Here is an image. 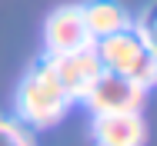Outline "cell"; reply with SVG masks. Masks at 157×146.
<instances>
[{
    "label": "cell",
    "instance_id": "5",
    "mask_svg": "<svg viewBox=\"0 0 157 146\" xmlns=\"http://www.w3.org/2000/svg\"><path fill=\"white\" fill-rule=\"evenodd\" d=\"M47 63H50V70L57 73V80H60V87L67 90L70 100H84L87 90L94 87V80L104 73V66H100V60H97V50H94V47L47 57Z\"/></svg>",
    "mask_w": 157,
    "mask_h": 146
},
{
    "label": "cell",
    "instance_id": "4",
    "mask_svg": "<svg viewBox=\"0 0 157 146\" xmlns=\"http://www.w3.org/2000/svg\"><path fill=\"white\" fill-rule=\"evenodd\" d=\"M44 47H47V57L94 47V37L87 33L84 7H80V3H63V7H57V10L47 17V27H44Z\"/></svg>",
    "mask_w": 157,
    "mask_h": 146
},
{
    "label": "cell",
    "instance_id": "2",
    "mask_svg": "<svg viewBox=\"0 0 157 146\" xmlns=\"http://www.w3.org/2000/svg\"><path fill=\"white\" fill-rule=\"evenodd\" d=\"M97 60L107 73H117V77H127L134 80L140 90H154L157 80V63L154 53L144 50V43L134 37V30H121V33H110V37H100L94 40Z\"/></svg>",
    "mask_w": 157,
    "mask_h": 146
},
{
    "label": "cell",
    "instance_id": "7",
    "mask_svg": "<svg viewBox=\"0 0 157 146\" xmlns=\"http://www.w3.org/2000/svg\"><path fill=\"white\" fill-rule=\"evenodd\" d=\"M80 7H84L87 33L94 40L110 37V33H121V30H130V13L117 0H90V3H80Z\"/></svg>",
    "mask_w": 157,
    "mask_h": 146
},
{
    "label": "cell",
    "instance_id": "1",
    "mask_svg": "<svg viewBox=\"0 0 157 146\" xmlns=\"http://www.w3.org/2000/svg\"><path fill=\"white\" fill-rule=\"evenodd\" d=\"M70 106H74V100L67 96V90L60 87L57 73L50 70L47 60L37 63L17 90V119L33 130H47V126L60 123Z\"/></svg>",
    "mask_w": 157,
    "mask_h": 146
},
{
    "label": "cell",
    "instance_id": "6",
    "mask_svg": "<svg viewBox=\"0 0 157 146\" xmlns=\"http://www.w3.org/2000/svg\"><path fill=\"white\" fill-rule=\"evenodd\" d=\"M90 136L97 146H144L147 123L140 113H94Z\"/></svg>",
    "mask_w": 157,
    "mask_h": 146
},
{
    "label": "cell",
    "instance_id": "9",
    "mask_svg": "<svg viewBox=\"0 0 157 146\" xmlns=\"http://www.w3.org/2000/svg\"><path fill=\"white\" fill-rule=\"evenodd\" d=\"M130 30H134V37L144 43V50H151V53H154V23H151V13H147L144 20H134Z\"/></svg>",
    "mask_w": 157,
    "mask_h": 146
},
{
    "label": "cell",
    "instance_id": "8",
    "mask_svg": "<svg viewBox=\"0 0 157 146\" xmlns=\"http://www.w3.org/2000/svg\"><path fill=\"white\" fill-rule=\"evenodd\" d=\"M0 146H33V136L20 119L0 116Z\"/></svg>",
    "mask_w": 157,
    "mask_h": 146
},
{
    "label": "cell",
    "instance_id": "3",
    "mask_svg": "<svg viewBox=\"0 0 157 146\" xmlns=\"http://www.w3.org/2000/svg\"><path fill=\"white\" fill-rule=\"evenodd\" d=\"M147 100V90H140L134 80L117 77V73H100L94 80V87L87 90L84 106L90 113H140Z\"/></svg>",
    "mask_w": 157,
    "mask_h": 146
}]
</instances>
